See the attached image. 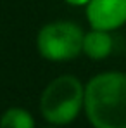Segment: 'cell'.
<instances>
[{
    "instance_id": "1",
    "label": "cell",
    "mask_w": 126,
    "mask_h": 128,
    "mask_svg": "<svg viewBox=\"0 0 126 128\" xmlns=\"http://www.w3.org/2000/svg\"><path fill=\"white\" fill-rule=\"evenodd\" d=\"M83 107L95 128H126V73L93 76L85 86Z\"/></svg>"
},
{
    "instance_id": "2",
    "label": "cell",
    "mask_w": 126,
    "mask_h": 128,
    "mask_svg": "<svg viewBox=\"0 0 126 128\" xmlns=\"http://www.w3.org/2000/svg\"><path fill=\"white\" fill-rule=\"evenodd\" d=\"M85 104V86L76 76L64 74L55 78L43 90L40 109L43 118L54 125L71 123Z\"/></svg>"
},
{
    "instance_id": "3",
    "label": "cell",
    "mask_w": 126,
    "mask_h": 128,
    "mask_svg": "<svg viewBox=\"0 0 126 128\" xmlns=\"http://www.w3.org/2000/svg\"><path fill=\"white\" fill-rule=\"evenodd\" d=\"M83 30L71 21L45 24L38 33V50L45 59L62 62L76 59L83 52Z\"/></svg>"
},
{
    "instance_id": "4",
    "label": "cell",
    "mask_w": 126,
    "mask_h": 128,
    "mask_svg": "<svg viewBox=\"0 0 126 128\" xmlns=\"http://www.w3.org/2000/svg\"><path fill=\"white\" fill-rule=\"evenodd\" d=\"M86 19L93 30H118L126 24V0H90Z\"/></svg>"
},
{
    "instance_id": "5",
    "label": "cell",
    "mask_w": 126,
    "mask_h": 128,
    "mask_svg": "<svg viewBox=\"0 0 126 128\" xmlns=\"http://www.w3.org/2000/svg\"><path fill=\"white\" fill-rule=\"evenodd\" d=\"M114 50V38L111 31L104 30H93L85 33L83 38V54H86L93 61H102L109 57Z\"/></svg>"
},
{
    "instance_id": "6",
    "label": "cell",
    "mask_w": 126,
    "mask_h": 128,
    "mask_svg": "<svg viewBox=\"0 0 126 128\" xmlns=\"http://www.w3.org/2000/svg\"><path fill=\"white\" fill-rule=\"evenodd\" d=\"M0 128H35V121L28 111L19 109V107H12L2 114Z\"/></svg>"
},
{
    "instance_id": "7",
    "label": "cell",
    "mask_w": 126,
    "mask_h": 128,
    "mask_svg": "<svg viewBox=\"0 0 126 128\" xmlns=\"http://www.w3.org/2000/svg\"><path fill=\"white\" fill-rule=\"evenodd\" d=\"M64 2H67L71 5H86L90 0H64Z\"/></svg>"
}]
</instances>
